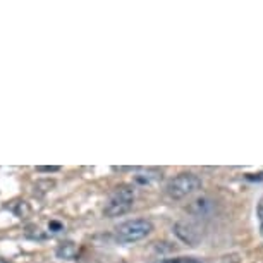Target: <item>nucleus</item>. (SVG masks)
<instances>
[{"instance_id": "obj_1", "label": "nucleus", "mask_w": 263, "mask_h": 263, "mask_svg": "<svg viewBox=\"0 0 263 263\" xmlns=\"http://www.w3.org/2000/svg\"><path fill=\"white\" fill-rule=\"evenodd\" d=\"M201 179L193 172H181L177 174L174 179L168 181V184L165 187L167 195L172 200H182V198L193 195V193L201 190Z\"/></svg>"}, {"instance_id": "obj_2", "label": "nucleus", "mask_w": 263, "mask_h": 263, "mask_svg": "<svg viewBox=\"0 0 263 263\" xmlns=\"http://www.w3.org/2000/svg\"><path fill=\"white\" fill-rule=\"evenodd\" d=\"M133 205H135V191L129 186H121L108 196L105 208H103V213L108 218L121 217L131 210Z\"/></svg>"}, {"instance_id": "obj_3", "label": "nucleus", "mask_w": 263, "mask_h": 263, "mask_svg": "<svg viewBox=\"0 0 263 263\" xmlns=\"http://www.w3.org/2000/svg\"><path fill=\"white\" fill-rule=\"evenodd\" d=\"M153 231V224L148 218H135V220H126L117 226L116 234L117 239L122 242H136L145 239Z\"/></svg>"}, {"instance_id": "obj_4", "label": "nucleus", "mask_w": 263, "mask_h": 263, "mask_svg": "<svg viewBox=\"0 0 263 263\" xmlns=\"http://www.w3.org/2000/svg\"><path fill=\"white\" fill-rule=\"evenodd\" d=\"M174 234L179 237L182 242L191 246H195L201 239V232L198 231V227L195 224H190V222H177L174 226Z\"/></svg>"}, {"instance_id": "obj_5", "label": "nucleus", "mask_w": 263, "mask_h": 263, "mask_svg": "<svg viewBox=\"0 0 263 263\" xmlns=\"http://www.w3.org/2000/svg\"><path fill=\"white\" fill-rule=\"evenodd\" d=\"M55 255L62 260H76L79 255V248L72 241H64L57 246Z\"/></svg>"}, {"instance_id": "obj_6", "label": "nucleus", "mask_w": 263, "mask_h": 263, "mask_svg": "<svg viewBox=\"0 0 263 263\" xmlns=\"http://www.w3.org/2000/svg\"><path fill=\"white\" fill-rule=\"evenodd\" d=\"M195 208H198V210L195 213H198V215H201V213H208L213 208V205L210 203V200H206V198H200V200L193 201L191 205V212L195 210Z\"/></svg>"}, {"instance_id": "obj_7", "label": "nucleus", "mask_w": 263, "mask_h": 263, "mask_svg": "<svg viewBox=\"0 0 263 263\" xmlns=\"http://www.w3.org/2000/svg\"><path fill=\"white\" fill-rule=\"evenodd\" d=\"M11 210L16 213L19 218H23L29 213V206L24 201H14V205H11Z\"/></svg>"}, {"instance_id": "obj_8", "label": "nucleus", "mask_w": 263, "mask_h": 263, "mask_svg": "<svg viewBox=\"0 0 263 263\" xmlns=\"http://www.w3.org/2000/svg\"><path fill=\"white\" fill-rule=\"evenodd\" d=\"M155 263H201L196 258L191 256H177V258H165V260H158Z\"/></svg>"}, {"instance_id": "obj_9", "label": "nucleus", "mask_w": 263, "mask_h": 263, "mask_svg": "<svg viewBox=\"0 0 263 263\" xmlns=\"http://www.w3.org/2000/svg\"><path fill=\"white\" fill-rule=\"evenodd\" d=\"M48 229H50V232H53V234H57V232L64 231V226L61 224V222H57V220H52L50 224H48Z\"/></svg>"}, {"instance_id": "obj_10", "label": "nucleus", "mask_w": 263, "mask_h": 263, "mask_svg": "<svg viewBox=\"0 0 263 263\" xmlns=\"http://www.w3.org/2000/svg\"><path fill=\"white\" fill-rule=\"evenodd\" d=\"M36 171L38 172H57V171H61V167H57V165H53V167H36Z\"/></svg>"}, {"instance_id": "obj_11", "label": "nucleus", "mask_w": 263, "mask_h": 263, "mask_svg": "<svg viewBox=\"0 0 263 263\" xmlns=\"http://www.w3.org/2000/svg\"><path fill=\"white\" fill-rule=\"evenodd\" d=\"M256 213H258V217L263 220V198L260 200V203H258V206H256Z\"/></svg>"}, {"instance_id": "obj_12", "label": "nucleus", "mask_w": 263, "mask_h": 263, "mask_svg": "<svg viewBox=\"0 0 263 263\" xmlns=\"http://www.w3.org/2000/svg\"><path fill=\"white\" fill-rule=\"evenodd\" d=\"M248 179L250 181H263V174H250V176H248Z\"/></svg>"}, {"instance_id": "obj_13", "label": "nucleus", "mask_w": 263, "mask_h": 263, "mask_svg": "<svg viewBox=\"0 0 263 263\" xmlns=\"http://www.w3.org/2000/svg\"><path fill=\"white\" fill-rule=\"evenodd\" d=\"M260 231H261V234H263V224H261V229Z\"/></svg>"}]
</instances>
